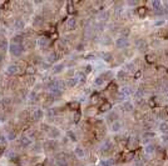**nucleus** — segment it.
I'll return each mask as SVG.
<instances>
[{
    "label": "nucleus",
    "mask_w": 168,
    "mask_h": 166,
    "mask_svg": "<svg viewBox=\"0 0 168 166\" xmlns=\"http://www.w3.org/2000/svg\"><path fill=\"white\" fill-rule=\"evenodd\" d=\"M63 88H64V82L62 81H58V80H52L47 84V89L49 90L50 93L53 94H59L63 91Z\"/></svg>",
    "instance_id": "f257e3e1"
},
{
    "label": "nucleus",
    "mask_w": 168,
    "mask_h": 166,
    "mask_svg": "<svg viewBox=\"0 0 168 166\" xmlns=\"http://www.w3.org/2000/svg\"><path fill=\"white\" fill-rule=\"evenodd\" d=\"M9 50L13 56H20L24 52V45L23 44H10L9 45Z\"/></svg>",
    "instance_id": "f03ea898"
},
{
    "label": "nucleus",
    "mask_w": 168,
    "mask_h": 166,
    "mask_svg": "<svg viewBox=\"0 0 168 166\" xmlns=\"http://www.w3.org/2000/svg\"><path fill=\"white\" fill-rule=\"evenodd\" d=\"M116 46H117L118 49H125V48H128V46H129V40H128V37H123V36L118 37V39L116 40Z\"/></svg>",
    "instance_id": "7ed1b4c3"
},
{
    "label": "nucleus",
    "mask_w": 168,
    "mask_h": 166,
    "mask_svg": "<svg viewBox=\"0 0 168 166\" xmlns=\"http://www.w3.org/2000/svg\"><path fill=\"white\" fill-rule=\"evenodd\" d=\"M8 71L6 73L9 74V75H17V74H19L20 73V70H21V67L18 65V64H11V65H9L8 66V69H6Z\"/></svg>",
    "instance_id": "20e7f679"
},
{
    "label": "nucleus",
    "mask_w": 168,
    "mask_h": 166,
    "mask_svg": "<svg viewBox=\"0 0 168 166\" xmlns=\"http://www.w3.org/2000/svg\"><path fill=\"white\" fill-rule=\"evenodd\" d=\"M134 44H136V48L138 49L139 51H146L148 49V44H147V41L144 39H138Z\"/></svg>",
    "instance_id": "39448f33"
},
{
    "label": "nucleus",
    "mask_w": 168,
    "mask_h": 166,
    "mask_svg": "<svg viewBox=\"0 0 168 166\" xmlns=\"http://www.w3.org/2000/svg\"><path fill=\"white\" fill-rule=\"evenodd\" d=\"M43 110H40V109H35V110L33 111L32 114V121H40L41 119H43Z\"/></svg>",
    "instance_id": "423d86ee"
},
{
    "label": "nucleus",
    "mask_w": 168,
    "mask_h": 166,
    "mask_svg": "<svg viewBox=\"0 0 168 166\" xmlns=\"http://www.w3.org/2000/svg\"><path fill=\"white\" fill-rule=\"evenodd\" d=\"M30 145H32L30 137H28V136H21L20 137V140H19V146H20V148L26 149V148H29Z\"/></svg>",
    "instance_id": "0eeeda50"
},
{
    "label": "nucleus",
    "mask_w": 168,
    "mask_h": 166,
    "mask_svg": "<svg viewBox=\"0 0 168 166\" xmlns=\"http://www.w3.org/2000/svg\"><path fill=\"white\" fill-rule=\"evenodd\" d=\"M24 41H25L24 34H18V35L13 36V39H11V44H24Z\"/></svg>",
    "instance_id": "6e6552de"
},
{
    "label": "nucleus",
    "mask_w": 168,
    "mask_h": 166,
    "mask_svg": "<svg viewBox=\"0 0 168 166\" xmlns=\"http://www.w3.org/2000/svg\"><path fill=\"white\" fill-rule=\"evenodd\" d=\"M58 59H59V55L56 54V52H54V51H52L50 54H49V55L47 56V60H48V63H49V64L56 63V61H58Z\"/></svg>",
    "instance_id": "1a4fd4ad"
},
{
    "label": "nucleus",
    "mask_w": 168,
    "mask_h": 166,
    "mask_svg": "<svg viewBox=\"0 0 168 166\" xmlns=\"http://www.w3.org/2000/svg\"><path fill=\"white\" fill-rule=\"evenodd\" d=\"M48 134H49V137H52V139H56L60 136V131L58 129H54V127H50Z\"/></svg>",
    "instance_id": "9d476101"
},
{
    "label": "nucleus",
    "mask_w": 168,
    "mask_h": 166,
    "mask_svg": "<svg viewBox=\"0 0 168 166\" xmlns=\"http://www.w3.org/2000/svg\"><path fill=\"white\" fill-rule=\"evenodd\" d=\"M25 26V22L24 20H21V19H18V20L14 21V29L15 30H23Z\"/></svg>",
    "instance_id": "9b49d317"
},
{
    "label": "nucleus",
    "mask_w": 168,
    "mask_h": 166,
    "mask_svg": "<svg viewBox=\"0 0 168 166\" xmlns=\"http://www.w3.org/2000/svg\"><path fill=\"white\" fill-rule=\"evenodd\" d=\"M122 111L123 112H132L133 111V105L129 103V101H125V103L122 105Z\"/></svg>",
    "instance_id": "f8f14e48"
},
{
    "label": "nucleus",
    "mask_w": 168,
    "mask_h": 166,
    "mask_svg": "<svg viewBox=\"0 0 168 166\" xmlns=\"http://www.w3.org/2000/svg\"><path fill=\"white\" fill-rule=\"evenodd\" d=\"M8 48H9V43H8V40L5 37H0V50H8Z\"/></svg>",
    "instance_id": "ddd939ff"
},
{
    "label": "nucleus",
    "mask_w": 168,
    "mask_h": 166,
    "mask_svg": "<svg viewBox=\"0 0 168 166\" xmlns=\"http://www.w3.org/2000/svg\"><path fill=\"white\" fill-rule=\"evenodd\" d=\"M55 146H56V144H55V141H53V140H49L47 142H44V148L47 150H49V151H50V150H54Z\"/></svg>",
    "instance_id": "4468645a"
},
{
    "label": "nucleus",
    "mask_w": 168,
    "mask_h": 166,
    "mask_svg": "<svg viewBox=\"0 0 168 166\" xmlns=\"http://www.w3.org/2000/svg\"><path fill=\"white\" fill-rule=\"evenodd\" d=\"M159 131L165 135H168V122H161L159 124Z\"/></svg>",
    "instance_id": "2eb2a0df"
},
{
    "label": "nucleus",
    "mask_w": 168,
    "mask_h": 166,
    "mask_svg": "<svg viewBox=\"0 0 168 166\" xmlns=\"http://www.w3.org/2000/svg\"><path fill=\"white\" fill-rule=\"evenodd\" d=\"M154 150H156L154 144H148V145L146 146V149H144V152H146L147 155H151V154L154 152Z\"/></svg>",
    "instance_id": "dca6fc26"
},
{
    "label": "nucleus",
    "mask_w": 168,
    "mask_h": 166,
    "mask_svg": "<svg viewBox=\"0 0 168 166\" xmlns=\"http://www.w3.org/2000/svg\"><path fill=\"white\" fill-rule=\"evenodd\" d=\"M68 29L69 30H73L75 28V25H77V20H75L74 18H70V19H68Z\"/></svg>",
    "instance_id": "f3484780"
},
{
    "label": "nucleus",
    "mask_w": 168,
    "mask_h": 166,
    "mask_svg": "<svg viewBox=\"0 0 168 166\" xmlns=\"http://www.w3.org/2000/svg\"><path fill=\"white\" fill-rule=\"evenodd\" d=\"M78 82H79V81H78V79L74 76V78H70L69 80L67 81V85L69 86V88H73V86H75V85L78 84Z\"/></svg>",
    "instance_id": "a211bd4d"
},
{
    "label": "nucleus",
    "mask_w": 168,
    "mask_h": 166,
    "mask_svg": "<svg viewBox=\"0 0 168 166\" xmlns=\"http://www.w3.org/2000/svg\"><path fill=\"white\" fill-rule=\"evenodd\" d=\"M74 151H75V155H77L78 157H84V156H85V151H84V149H82L81 146H78Z\"/></svg>",
    "instance_id": "6ab92c4d"
},
{
    "label": "nucleus",
    "mask_w": 168,
    "mask_h": 166,
    "mask_svg": "<svg viewBox=\"0 0 168 166\" xmlns=\"http://www.w3.org/2000/svg\"><path fill=\"white\" fill-rule=\"evenodd\" d=\"M75 78H77L78 81H81V82H84V81H85V74H84L83 71H78V73L75 74Z\"/></svg>",
    "instance_id": "aec40b11"
},
{
    "label": "nucleus",
    "mask_w": 168,
    "mask_h": 166,
    "mask_svg": "<svg viewBox=\"0 0 168 166\" xmlns=\"http://www.w3.org/2000/svg\"><path fill=\"white\" fill-rule=\"evenodd\" d=\"M41 22H43V18H41L40 15H36V16L34 18L33 25H34V26H39V25H41Z\"/></svg>",
    "instance_id": "412c9836"
},
{
    "label": "nucleus",
    "mask_w": 168,
    "mask_h": 166,
    "mask_svg": "<svg viewBox=\"0 0 168 166\" xmlns=\"http://www.w3.org/2000/svg\"><path fill=\"white\" fill-rule=\"evenodd\" d=\"M117 78L119 79V80H124V79L127 78V73H125V70H119V71H118Z\"/></svg>",
    "instance_id": "4be33fe9"
},
{
    "label": "nucleus",
    "mask_w": 168,
    "mask_h": 166,
    "mask_svg": "<svg viewBox=\"0 0 168 166\" xmlns=\"http://www.w3.org/2000/svg\"><path fill=\"white\" fill-rule=\"evenodd\" d=\"M107 119H108L109 120V121H114V122H116L117 121V120H118V114H117V112H110V114L108 115V118H107Z\"/></svg>",
    "instance_id": "5701e85b"
},
{
    "label": "nucleus",
    "mask_w": 168,
    "mask_h": 166,
    "mask_svg": "<svg viewBox=\"0 0 168 166\" xmlns=\"http://www.w3.org/2000/svg\"><path fill=\"white\" fill-rule=\"evenodd\" d=\"M102 150L103 151H109V150H112V142H110L109 140L108 141H105V144L103 145V148H102Z\"/></svg>",
    "instance_id": "b1692460"
},
{
    "label": "nucleus",
    "mask_w": 168,
    "mask_h": 166,
    "mask_svg": "<svg viewBox=\"0 0 168 166\" xmlns=\"http://www.w3.org/2000/svg\"><path fill=\"white\" fill-rule=\"evenodd\" d=\"M11 103H13V100H11L10 97H4V99H1V105H3V106H9Z\"/></svg>",
    "instance_id": "393cba45"
},
{
    "label": "nucleus",
    "mask_w": 168,
    "mask_h": 166,
    "mask_svg": "<svg viewBox=\"0 0 168 166\" xmlns=\"http://www.w3.org/2000/svg\"><path fill=\"white\" fill-rule=\"evenodd\" d=\"M64 69V65L63 64H58V65H54V67H53V71H54L55 74H58V73H60Z\"/></svg>",
    "instance_id": "a878e982"
},
{
    "label": "nucleus",
    "mask_w": 168,
    "mask_h": 166,
    "mask_svg": "<svg viewBox=\"0 0 168 166\" xmlns=\"http://www.w3.org/2000/svg\"><path fill=\"white\" fill-rule=\"evenodd\" d=\"M67 137H69L72 141H77V135H75L73 131H68V133H67Z\"/></svg>",
    "instance_id": "bb28decb"
},
{
    "label": "nucleus",
    "mask_w": 168,
    "mask_h": 166,
    "mask_svg": "<svg viewBox=\"0 0 168 166\" xmlns=\"http://www.w3.org/2000/svg\"><path fill=\"white\" fill-rule=\"evenodd\" d=\"M112 127H113V131H116V133H117V131H119L122 129V125L118 121H116V122H113V126Z\"/></svg>",
    "instance_id": "cd10ccee"
},
{
    "label": "nucleus",
    "mask_w": 168,
    "mask_h": 166,
    "mask_svg": "<svg viewBox=\"0 0 168 166\" xmlns=\"http://www.w3.org/2000/svg\"><path fill=\"white\" fill-rule=\"evenodd\" d=\"M125 69H127L128 71H136V65L133 63L127 64V65H125Z\"/></svg>",
    "instance_id": "c85d7f7f"
},
{
    "label": "nucleus",
    "mask_w": 168,
    "mask_h": 166,
    "mask_svg": "<svg viewBox=\"0 0 168 166\" xmlns=\"http://www.w3.org/2000/svg\"><path fill=\"white\" fill-rule=\"evenodd\" d=\"M39 43H40V46H41V48H45V46H48L49 40H48V39H45V37H44V39H40Z\"/></svg>",
    "instance_id": "c756f323"
},
{
    "label": "nucleus",
    "mask_w": 168,
    "mask_h": 166,
    "mask_svg": "<svg viewBox=\"0 0 168 166\" xmlns=\"http://www.w3.org/2000/svg\"><path fill=\"white\" fill-rule=\"evenodd\" d=\"M120 34H122V36H123V37H127V36L129 35V29H128V28H125V29H122Z\"/></svg>",
    "instance_id": "7c9ffc66"
},
{
    "label": "nucleus",
    "mask_w": 168,
    "mask_h": 166,
    "mask_svg": "<svg viewBox=\"0 0 168 166\" xmlns=\"http://www.w3.org/2000/svg\"><path fill=\"white\" fill-rule=\"evenodd\" d=\"M102 56H103V59H104L105 61H110V60H112V55H110L109 52H105V54H103Z\"/></svg>",
    "instance_id": "2f4dec72"
},
{
    "label": "nucleus",
    "mask_w": 168,
    "mask_h": 166,
    "mask_svg": "<svg viewBox=\"0 0 168 166\" xmlns=\"http://www.w3.org/2000/svg\"><path fill=\"white\" fill-rule=\"evenodd\" d=\"M18 159H19V156L17 154H14V152L10 154V161H18Z\"/></svg>",
    "instance_id": "473e14b6"
},
{
    "label": "nucleus",
    "mask_w": 168,
    "mask_h": 166,
    "mask_svg": "<svg viewBox=\"0 0 168 166\" xmlns=\"http://www.w3.org/2000/svg\"><path fill=\"white\" fill-rule=\"evenodd\" d=\"M5 144H6V137L3 136V135H0V145L5 146Z\"/></svg>",
    "instance_id": "72a5a7b5"
},
{
    "label": "nucleus",
    "mask_w": 168,
    "mask_h": 166,
    "mask_svg": "<svg viewBox=\"0 0 168 166\" xmlns=\"http://www.w3.org/2000/svg\"><path fill=\"white\" fill-rule=\"evenodd\" d=\"M101 166H112V163L108 161V160H103L101 163Z\"/></svg>",
    "instance_id": "f704fd0d"
},
{
    "label": "nucleus",
    "mask_w": 168,
    "mask_h": 166,
    "mask_svg": "<svg viewBox=\"0 0 168 166\" xmlns=\"http://www.w3.org/2000/svg\"><path fill=\"white\" fill-rule=\"evenodd\" d=\"M103 82H104V80H103V78L101 76V78H98L97 80H95V85H102Z\"/></svg>",
    "instance_id": "c9c22d12"
},
{
    "label": "nucleus",
    "mask_w": 168,
    "mask_h": 166,
    "mask_svg": "<svg viewBox=\"0 0 168 166\" xmlns=\"http://www.w3.org/2000/svg\"><path fill=\"white\" fill-rule=\"evenodd\" d=\"M84 50V44L81 43V44H78L77 45V51H83Z\"/></svg>",
    "instance_id": "e433bc0d"
},
{
    "label": "nucleus",
    "mask_w": 168,
    "mask_h": 166,
    "mask_svg": "<svg viewBox=\"0 0 168 166\" xmlns=\"http://www.w3.org/2000/svg\"><path fill=\"white\" fill-rule=\"evenodd\" d=\"M15 137H17V134H15L14 131H10V134H9V140H14Z\"/></svg>",
    "instance_id": "4c0bfd02"
},
{
    "label": "nucleus",
    "mask_w": 168,
    "mask_h": 166,
    "mask_svg": "<svg viewBox=\"0 0 168 166\" xmlns=\"http://www.w3.org/2000/svg\"><path fill=\"white\" fill-rule=\"evenodd\" d=\"M165 24V20H159V21H154V26H161Z\"/></svg>",
    "instance_id": "58836bf2"
},
{
    "label": "nucleus",
    "mask_w": 168,
    "mask_h": 166,
    "mask_svg": "<svg viewBox=\"0 0 168 166\" xmlns=\"http://www.w3.org/2000/svg\"><path fill=\"white\" fill-rule=\"evenodd\" d=\"M163 142H168V135H163Z\"/></svg>",
    "instance_id": "ea45409f"
},
{
    "label": "nucleus",
    "mask_w": 168,
    "mask_h": 166,
    "mask_svg": "<svg viewBox=\"0 0 168 166\" xmlns=\"http://www.w3.org/2000/svg\"><path fill=\"white\" fill-rule=\"evenodd\" d=\"M85 71H87V73H90V71H92V66L90 65H87V67H85Z\"/></svg>",
    "instance_id": "a19ab883"
},
{
    "label": "nucleus",
    "mask_w": 168,
    "mask_h": 166,
    "mask_svg": "<svg viewBox=\"0 0 168 166\" xmlns=\"http://www.w3.org/2000/svg\"><path fill=\"white\" fill-rule=\"evenodd\" d=\"M94 58V55H85L84 56V59H93Z\"/></svg>",
    "instance_id": "79ce46f5"
},
{
    "label": "nucleus",
    "mask_w": 168,
    "mask_h": 166,
    "mask_svg": "<svg viewBox=\"0 0 168 166\" xmlns=\"http://www.w3.org/2000/svg\"><path fill=\"white\" fill-rule=\"evenodd\" d=\"M41 66H43L44 69H48V67H49V64H44V63H41Z\"/></svg>",
    "instance_id": "37998d69"
},
{
    "label": "nucleus",
    "mask_w": 168,
    "mask_h": 166,
    "mask_svg": "<svg viewBox=\"0 0 168 166\" xmlns=\"http://www.w3.org/2000/svg\"><path fill=\"white\" fill-rule=\"evenodd\" d=\"M1 60H4V55L0 54V61H1Z\"/></svg>",
    "instance_id": "c03bdc74"
},
{
    "label": "nucleus",
    "mask_w": 168,
    "mask_h": 166,
    "mask_svg": "<svg viewBox=\"0 0 168 166\" xmlns=\"http://www.w3.org/2000/svg\"><path fill=\"white\" fill-rule=\"evenodd\" d=\"M35 166H44V164H41V163H39V164H36Z\"/></svg>",
    "instance_id": "a18cd8bd"
},
{
    "label": "nucleus",
    "mask_w": 168,
    "mask_h": 166,
    "mask_svg": "<svg viewBox=\"0 0 168 166\" xmlns=\"http://www.w3.org/2000/svg\"><path fill=\"white\" fill-rule=\"evenodd\" d=\"M74 166H84V165H83V164H75Z\"/></svg>",
    "instance_id": "49530a36"
},
{
    "label": "nucleus",
    "mask_w": 168,
    "mask_h": 166,
    "mask_svg": "<svg viewBox=\"0 0 168 166\" xmlns=\"http://www.w3.org/2000/svg\"><path fill=\"white\" fill-rule=\"evenodd\" d=\"M0 13H1V10H0Z\"/></svg>",
    "instance_id": "de8ad7c7"
}]
</instances>
